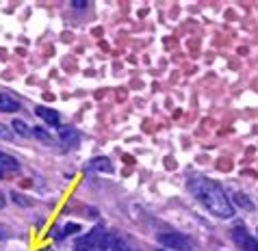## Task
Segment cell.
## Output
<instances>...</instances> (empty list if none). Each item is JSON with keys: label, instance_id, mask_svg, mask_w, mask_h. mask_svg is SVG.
<instances>
[{"label": "cell", "instance_id": "obj_11", "mask_svg": "<svg viewBox=\"0 0 258 251\" xmlns=\"http://www.w3.org/2000/svg\"><path fill=\"white\" fill-rule=\"evenodd\" d=\"M13 130H16L20 137H33V128H28L22 119H13Z\"/></svg>", "mask_w": 258, "mask_h": 251}, {"label": "cell", "instance_id": "obj_13", "mask_svg": "<svg viewBox=\"0 0 258 251\" xmlns=\"http://www.w3.org/2000/svg\"><path fill=\"white\" fill-rule=\"evenodd\" d=\"M33 137L35 139H39V141H44V143H52V137H50V134L44 130V128H33Z\"/></svg>", "mask_w": 258, "mask_h": 251}, {"label": "cell", "instance_id": "obj_18", "mask_svg": "<svg viewBox=\"0 0 258 251\" xmlns=\"http://www.w3.org/2000/svg\"><path fill=\"white\" fill-rule=\"evenodd\" d=\"M3 206H5V195L0 193V208H3Z\"/></svg>", "mask_w": 258, "mask_h": 251}, {"label": "cell", "instance_id": "obj_6", "mask_svg": "<svg viewBox=\"0 0 258 251\" xmlns=\"http://www.w3.org/2000/svg\"><path fill=\"white\" fill-rule=\"evenodd\" d=\"M35 115L41 117L50 126H59L61 124V115L56 111H52V109H46V106H35Z\"/></svg>", "mask_w": 258, "mask_h": 251}, {"label": "cell", "instance_id": "obj_9", "mask_svg": "<svg viewBox=\"0 0 258 251\" xmlns=\"http://www.w3.org/2000/svg\"><path fill=\"white\" fill-rule=\"evenodd\" d=\"M232 199H234V204H236V206L243 208V210H247V212H254V210H256L254 202H252V199H249L247 195H243V193H234Z\"/></svg>", "mask_w": 258, "mask_h": 251}, {"label": "cell", "instance_id": "obj_19", "mask_svg": "<svg viewBox=\"0 0 258 251\" xmlns=\"http://www.w3.org/2000/svg\"><path fill=\"white\" fill-rule=\"evenodd\" d=\"M3 176H5V174H3V169H0V178H3Z\"/></svg>", "mask_w": 258, "mask_h": 251}, {"label": "cell", "instance_id": "obj_4", "mask_svg": "<svg viewBox=\"0 0 258 251\" xmlns=\"http://www.w3.org/2000/svg\"><path fill=\"white\" fill-rule=\"evenodd\" d=\"M232 238L239 247H243V251H258V238H252V236L247 234L245 227L236 225L232 229Z\"/></svg>", "mask_w": 258, "mask_h": 251}, {"label": "cell", "instance_id": "obj_10", "mask_svg": "<svg viewBox=\"0 0 258 251\" xmlns=\"http://www.w3.org/2000/svg\"><path fill=\"white\" fill-rule=\"evenodd\" d=\"M0 169H9V171H18L20 169V162L13 158V156L0 152Z\"/></svg>", "mask_w": 258, "mask_h": 251}, {"label": "cell", "instance_id": "obj_2", "mask_svg": "<svg viewBox=\"0 0 258 251\" xmlns=\"http://www.w3.org/2000/svg\"><path fill=\"white\" fill-rule=\"evenodd\" d=\"M106 249H109V236L100 225L91 229L87 236L78 238L74 245V251H106Z\"/></svg>", "mask_w": 258, "mask_h": 251}, {"label": "cell", "instance_id": "obj_16", "mask_svg": "<svg viewBox=\"0 0 258 251\" xmlns=\"http://www.w3.org/2000/svg\"><path fill=\"white\" fill-rule=\"evenodd\" d=\"M72 7H74V9H87V3H85V0H74Z\"/></svg>", "mask_w": 258, "mask_h": 251}, {"label": "cell", "instance_id": "obj_20", "mask_svg": "<svg viewBox=\"0 0 258 251\" xmlns=\"http://www.w3.org/2000/svg\"><path fill=\"white\" fill-rule=\"evenodd\" d=\"M156 251H163V249H156Z\"/></svg>", "mask_w": 258, "mask_h": 251}, {"label": "cell", "instance_id": "obj_14", "mask_svg": "<svg viewBox=\"0 0 258 251\" xmlns=\"http://www.w3.org/2000/svg\"><path fill=\"white\" fill-rule=\"evenodd\" d=\"M78 229H81V227H78L76 223H68L66 227H63V232H61V236H59V238H66L68 234H74V232H78Z\"/></svg>", "mask_w": 258, "mask_h": 251}, {"label": "cell", "instance_id": "obj_5", "mask_svg": "<svg viewBox=\"0 0 258 251\" xmlns=\"http://www.w3.org/2000/svg\"><path fill=\"white\" fill-rule=\"evenodd\" d=\"M59 139L63 143V147H78V143H81V134H78L74 128H61Z\"/></svg>", "mask_w": 258, "mask_h": 251}, {"label": "cell", "instance_id": "obj_1", "mask_svg": "<svg viewBox=\"0 0 258 251\" xmlns=\"http://www.w3.org/2000/svg\"><path fill=\"white\" fill-rule=\"evenodd\" d=\"M187 186H189V191L193 193V197L200 199L202 206L209 212H213L215 217L230 219L234 214V206L230 204L226 191L221 189L217 182H213V180H209V178H204V176H196V178H191V180L187 182Z\"/></svg>", "mask_w": 258, "mask_h": 251}, {"label": "cell", "instance_id": "obj_21", "mask_svg": "<svg viewBox=\"0 0 258 251\" xmlns=\"http://www.w3.org/2000/svg\"><path fill=\"white\" fill-rule=\"evenodd\" d=\"M256 234H258V229H256Z\"/></svg>", "mask_w": 258, "mask_h": 251}, {"label": "cell", "instance_id": "obj_3", "mask_svg": "<svg viewBox=\"0 0 258 251\" xmlns=\"http://www.w3.org/2000/svg\"><path fill=\"white\" fill-rule=\"evenodd\" d=\"M159 240L163 242L165 247L174 249V251H193V245L187 236L182 234H176V232H165V234H159Z\"/></svg>", "mask_w": 258, "mask_h": 251}, {"label": "cell", "instance_id": "obj_12", "mask_svg": "<svg viewBox=\"0 0 258 251\" xmlns=\"http://www.w3.org/2000/svg\"><path fill=\"white\" fill-rule=\"evenodd\" d=\"M11 199H13V202H16V204L24 206V208L33 204V199H31V197H26V195H22V193H18V191H13V193H11Z\"/></svg>", "mask_w": 258, "mask_h": 251}, {"label": "cell", "instance_id": "obj_7", "mask_svg": "<svg viewBox=\"0 0 258 251\" xmlns=\"http://www.w3.org/2000/svg\"><path fill=\"white\" fill-rule=\"evenodd\" d=\"M89 167L94 171H100V174H113V162L109 158H104V156H96V158L89 162Z\"/></svg>", "mask_w": 258, "mask_h": 251}, {"label": "cell", "instance_id": "obj_15", "mask_svg": "<svg viewBox=\"0 0 258 251\" xmlns=\"http://www.w3.org/2000/svg\"><path fill=\"white\" fill-rule=\"evenodd\" d=\"M0 139H3V141H13V134H11V130L5 124H0Z\"/></svg>", "mask_w": 258, "mask_h": 251}, {"label": "cell", "instance_id": "obj_8", "mask_svg": "<svg viewBox=\"0 0 258 251\" xmlns=\"http://www.w3.org/2000/svg\"><path fill=\"white\" fill-rule=\"evenodd\" d=\"M16 111H20V102H18V100H13L11 96L0 93V113H16Z\"/></svg>", "mask_w": 258, "mask_h": 251}, {"label": "cell", "instance_id": "obj_17", "mask_svg": "<svg viewBox=\"0 0 258 251\" xmlns=\"http://www.w3.org/2000/svg\"><path fill=\"white\" fill-rule=\"evenodd\" d=\"M5 236H7V232H5L3 227H0V240H5Z\"/></svg>", "mask_w": 258, "mask_h": 251}]
</instances>
